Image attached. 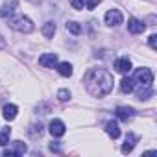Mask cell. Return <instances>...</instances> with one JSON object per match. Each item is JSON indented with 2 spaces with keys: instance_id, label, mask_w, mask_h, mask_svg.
<instances>
[{
  "instance_id": "cell-27",
  "label": "cell",
  "mask_w": 157,
  "mask_h": 157,
  "mask_svg": "<svg viewBox=\"0 0 157 157\" xmlns=\"http://www.w3.org/2000/svg\"><path fill=\"white\" fill-rule=\"evenodd\" d=\"M4 46H6V41H4V37H2V35H0V50H2Z\"/></svg>"
},
{
  "instance_id": "cell-19",
  "label": "cell",
  "mask_w": 157,
  "mask_h": 157,
  "mask_svg": "<svg viewBox=\"0 0 157 157\" xmlns=\"http://www.w3.org/2000/svg\"><path fill=\"white\" fill-rule=\"evenodd\" d=\"M54 33H56V22H46L44 26H43V35L46 37V39H52L54 37Z\"/></svg>"
},
{
  "instance_id": "cell-4",
  "label": "cell",
  "mask_w": 157,
  "mask_h": 157,
  "mask_svg": "<svg viewBox=\"0 0 157 157\" xmlns=\"http://www.w3.org/2000/svg\"><path fill=\"white\" fill-rule=\"evenodd\" d=\"M122 21H124V17H122V13L118 10H109L105 13V24L107 26H120Z\"/></svg>"
},
{
  "instance_id": "cell-22",
  "label": "cell",
  "mask_w": 157,
  "mask_h": 157,
  "mask_svg": "<svg viewBox=\"0 0 157 157\" xmlns=\"http://www.w3.org/2000/svg\"><path fill=\"white\" fill-rule=\"evenodd\" d=\"M57 100L59 102H68L70 100V91L68 89H59L57 91Z\"/></svg>"
},
{
  "instance_id": "cell-5",
  "label": "cell",
  "mask_w": 157,
  "mask_h": 157,
  "mask_svg": "<svg viewBox=\"0 0 157 157\" xmlns=\"http://www.w3.org/2000/svg\"><path fill=\"white\" fill-rule=\"evenodd\" d=\"M48 131L52 133V137H63V135L67 133V128H65V124H63L59 118H54V120L48 124Z\"/></svg>"
},
{
  "instance_id": "cell-2",
  "label": "cell",
  "mask_w": 157,
  "mask_h": 157,
  "mask_svg": "<svg viewBox=\"0 0 157 157\" xmlns=\"http://www.w3.org/2000/svg\"><path fill=\"white\" fill-rule=\"evenodd\" d=\"M8 24H10L11 30L21 32V33H30V32H33V22H32L28 17H24V15L10 17V19H8Z\"/></svg>"
},
{
  "instance_id": "cell-10",
  "label": "cell",
  "mask_w": 157,
  "mask_h": 157,
  "mask_svg": "<svg viewBox=\"0 0 157 157\" xmlns=\"http://www.w3.org/2000/svg\"><path fill=\"white\" fill-rule=\"evenodd\" d=\"M144 30H146V24L142 21H139V19H129L128 21V32L129 33L137 35V33H142Z\"/></svg>"
},
{
  "instance_id": "cell-14",
  "label": "cell",
  "mask_w": 157,
  "mask_h": 157,
  "mask_svg": "<svg viewBox=\"0 0 157 157\" xmlns=\"http://www.w3.org/2000/svg\"><path fill=\"white\" fill-rule=\"evenodd\" d=\"M105 133H107L111 139H118V137H120V126H118V122H117V120H109V122L105 124Z\"/></svg>"
},
{
  "instance_id": "cell-3",
  "label": "cell",
  "mask_w": 157,
  "mask_h": 157,
  "mask_svg": "<svg viewBox=\"0 0 157 157\" xmlns=\"http://www.w3.org/2000/svg\"><path fill=\"white\" fill-rule=\"evenodd\" d=\"M135 83L139 85H151L153 83V72L150 68H137L135 70Z\"/></svg>"
},
{
  "instance_id": "cell-26",
  "label": "cell",
  "mask_w": 157,
  "mask_h": 157,
  "mask_svg": "<svg viewBox=\"0 0 157 157\" xmlns=\"http://www.w3.org/2000/svg\"><path fill=\"white\" fill-rule=\"evenodd\" d=\"M50 151H56V153H59V151H61V146H59L57 142H52V144H50Z\"/></svg>"
},
{
  "instance_id": "cell-16",
  "label": "cell",
  "mask_w": 157,
  "mask_h": 157,
  "mask_svg": "<svg viewBox=\"0 0 157 157\" xmlns=\"http://www.w3.org/2000/svg\"><path fill=\"white\" fill-rule=\"evenodd\" d=\"M57 72H59L63 78H70L74 70H72V65H70L68 61H63V63H59V65H57Z\"/></svg>"
},
{
  "instance_id": "cell-8",
  "label": "cell",
  "mask_w": 157,
  "mask_h": 157,
  "mask_svg": "<svg viewBox=\"0 0 157 157\" xmlns=\"http://www.w3.org/2000/svg\"><path fill=\"white\" fill-rule=\"evenodd\" d=\"M39 65L41 67H44V68H54L56 65H57V54H43L41 57H39Z\"/></svg>"
},
{
  "instance_id": "cell-18",
  "label": "cell",
  "mask_w": 157,
  "mask_h": 157,
  "mask_svg": "<svg viewBox=\"0 0 157 157\" xmlns=\"http://www.w3.org/2000/svg\"><path fill=\"white\" fill-rule=\"evenodd\" d=\"M82 24L80 22H76V21H68L67 22V32H70V33H74V35H80L82 33Z\"/></svg>"
},
{
  "instance_id": "cell-13",
  "label": "cell",
  "mask_w": 157,
  "mask_h": 157,
  "mask_svg": "<svg viewBox=\"0 0 157 157\" xmlns=\"http://www.w3.org/2000/svg\"><path fill=\"white\" fill-rule=\"evenodd\" d=\"M115 68H117V72H120V74H128V72L131 70V61H129L128 57H120V59L115 61Z\"/></svg>"
},
{
  "instance_id": "cell-23",
  "label": "cell",
  "mask_w": 157,
  "mask_h": 157,
  "mask_svg": "<svg viewBox=\"0 0 157 157\" xmlns=\"http://www.w3.org/2000/svg\"><path fill=\"white\" fill-rule=\"evenodd\" d=\"M68 2L74 10H83V6H85V0H68Z\"/></svg>"
},
{
  "instance_id": "cell-17",
  "label": "cell",
  "mask_w": 157,
  "mask_h": 157,
  "mask_svg": "<svg viewBox=\"0 0 157 157\" xmlns=\"http://www.w3.org/2000/svg\"><path fill=\"white\" fill-rule=\"evenodd\" d=\"M137 96H139V100H148V98H151V96H153L151 85H140V89L137 91Z\"/></svg>"
},
{
  "instance_id": "cell-24",
  "label": "cell",
  "mask_w": 157,
  "mask_h": 157,
  "mask_svg": "<svg viewBox=\"0 0 157 157\" xmlns=\"http://www.w3.org/2000/svg\"><path fill=\"white\" fill-rule=\"evenodd\" d=\"M148 44H150V48H151V50H155V48H157V35H155V33L148 37Z\"/></svg>"
},
{
  "instance_id": "cell-15",
  "label": "cell",
  "mask_w": 157,
  "mask_h": 157,
  "mask_svg": "<svg viewBox=\"0 0 157 157\" xmlns=\"http://www.w3.org/2000/svg\"><path fill=\"white\" fill-rule=\"evenodd\" d=\"M17 113H19V109H17V105H13V104H6L4 109H2V117H4L6 120H13V118L17 117Z\"/></svg>"
},
{
  "instance_id": "cell-21",
  "label": "cell",
  "mask_w": 157,
  "mask_h": 157,
  "mask_svg": "<svg viewBox=\"0 0 157 157\" xmlns=\"http://www.w3.org/2000/svg\"><path fill=\"white\" fill-rule=\"evenodd\" d=\"M43 124H32L30 126V129H28V133H30V137H33V139H37V137H41L43 135Z\"/></svg>"
},
{
  "instance_id": "cell-12",
  "label": "cell",
  "mask_w": 157,
  "mask_h": 157,
  "mask_svg": "<svg viewBox=\"0 0 157 157\" xmlns=\"http://www.w3.org/2000/svg\"><path fill=\"white\" fill-rule=\"evenodd\" d=\"M120 91H122L124 94H129V93L135 91V80H133V78H129V76H124V78H122V82H120Z\"/></svg>"
},
{
  "instance_id": "cell-25",
  "label": "cell",
  "mask_w": 157,
  "mask_h": 157,
  "mask_svg": "<svg viewBox=\"0 0 157 157\" xmlns=\"http://www.w3.org/2000/svg\"><path fill=\"white\" fill-rule=\"evenodd\" d=\"M100 2L102 0H85V6H87V10H94Z\"/></svg>"
},
{
  "instance_id": "cell-20",
  "label": "cell",
  "mask_w": 157,
  "mask_h": 157,
  "mask_svg": "<svg viewBox=\"0 0 157 157\" xmlns=\"http://www.w3.org/2000/svg\"><path fill=\"white\" fill-rule=\"evenodd\" d=\"M10 135H11V128H0V146L10 144Z\"/></svg>"
},
{
  "instance_id": "cell-7",
  "label": "cell",
  "mask_w": 157,
  "mask_h": 157,
  "mask_svg": "<svg viewBox=\"0 0 157 157\" xmlns=\"http://www.w3.org/2000/svg\"><path fill=\"white\" fill-rule=\"evenodd\" d=\"M115 115H117V118H118V120L128 122L129 118H133V117H135V109H133V107H128V105H118V107L115 109Z\"/></svg>"
},
{
  "instance_id": "cell-28",
  "label": "cell",
  "mask_w": 157,
  "mask_h": 157,
  "mask_svg": "<svg viewBox=\"0 0 157 157\" xmlns=\"http://www.w3.org/2000/svg\"><path fill=\"white\" fill-rule=\"evenodd\" d=\"M30 2H33V4H37V2H41V0H30Z\"/></svg>"
},
{
  "instance_id": "cell-6",
  "label": "cell",
  "mask_w": 157,
  "mask_h": 157,
  "mask_svg": "<svg viewBox=\"0 0 157 157\" xmlns=\"http://www.w3.org/2000/svg\"><path fill=\"white\" fill-rule=\"evenodd\" d=\"M26 144L22 142V140H15L13 142V148H10V150H4V155L6 157H17V155H24L26 153Z\"/></svg>"
},
{
  "instance_id": "cell-9",
  "label": "cell",
  "mask_w": 157,
  "mask_h": 157,
  "mask_svg": "<svg viewBox=\"0 0 157 157\" xmlns=\"http://www.w3.org/2000/svg\"><path fill=\"white\" fill-rule=\"evenodd\" d=\"M17 6H19L17 0H10V2H6L2 8H0V17H2V19H10V17L15 13Z\"/></svg>"
},
{
  "instance_id": "cell-1",
  "label": "cell",
  "mask_w": 157,
  "mask_h": 157,
  "mask_svg": "<svg viewBox=\"0 0 157 157\" xmlns=\"http://www.w3.org/2000/svg\"><path fill=\"white\" fill-rule=\"evenodd\" d=\"M83 83H85V89L91 96L94 98H102V96H107L111 91H113V74L102 67H96V68H89L85 78H83Z\"/></svg>"
},
{
  "instance_id": "cell-11",
  "label": "cell",
  "mask_w": 157,
  "mask_h": 157,
  "mask_svg": "<svg viewBox=\"0 0 157 157\" xmlns=\"http://www.w3.org/2000/svg\"><path fill=\"white\" fill-rule=\"evenodd\" d=\"M137 140H139V137L137 135H133V133H128L126 135V140H124V144H122V153H131V150L135 148V144H137Z\"/></svg>"
}]
</instances>
